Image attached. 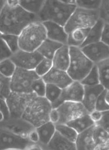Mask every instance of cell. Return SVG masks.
<instances>
[{
  "label": "cell",
  "mask_w": 109,
  "mask_h": 150,
  "mask_svg": "<svg viewBox=\"0 0 109 150\" xmlns=\"http://www.w3.org/2000/svg\"><path fill=\"white\" fill-rule=\"evenodd\" d=\"M46 30L47 38L63 45H67L68 34L64 27L52 22L42 23Z\"/></svg>",
  "instance_id": "17"
},
{
  "label": "cell",
  "mask_w": 109,
  "mask_h": 150,
  "mask_svg": "<svg viewBox=\"0 0 109 150\" xmlns=\"http://www.w3.org/2000/svg\"><path fill=\"white\" fill-rule=\"evenodd\" d=\"M70 62L67 72L74 81H81L95 64L85 55L80 47L70 46Z\"/></svg>",
  "instance_id": "5"
},
{
  "label": "cell",
  "mask_w": 109,
  "mask_h": 150,
  "mask_svg": "<svg viewBox=\"0 0 109 150\" xmlns=\"http://www.w3.org/2000/svg\"><path fill=\"white\" fill-rule=\"evenodd\" d=\"M11 117L10 110L5 99L1 98V121Z\"/></svg>",
  "instance_id": "40"
},
{
  "label": "cell",
  "mask_w": 109,
  "mask_h": 150,
  "mask_svg": "<svg viewBox=\"0 0 109 150\" xmlns=\"http://www.w3.org/2000/svg\"><path fill=\"white\" fill-rule=\"evenodd\" d=\"M107 91L108 90H104L99 96L96 103L95 110L102 112L109 110V104L106 100Z\"/></svg>",
  "instance_id": "38"
},
{
  "label": "cell",
  "mask_w": 109,
  "mask_h": 150,
  "mask_svg": "<svg viewBox=\"0 0 109 150\" xmlns=\"http://www.w3.org/2000/svg\"><path fill=\"white\" fill-rule=\"evenodd\" d=\"M19 37L20 48L29 52L37 50L47 38L46 29L41 22L30 23L22 31Z\"/></svg>",
  "instance_id": "3"
},
{
  "label": "cell",
  "mask_w": 109,
  "mask_h": 150,
  "mask_svg": "<svg viewBox=\"0 0 109 150\" xmlns=\"http://www.w3.org/2000/svg\"><path fill=\"white\" fill-rule=\"evenodd\" d=\"M102 118L96 124L102 127L109 133V110L102 112Z\"/></svg>",
  "instance_id": "42"
},
{
  "label": "cell",
  "mask_w": 109,
  "mask_h": 150,
  "mask_svg": "<svg viewBox=\"0 0 109 150\" xmlns=\"http://www.w3.org/2000/svg\"><path fill=\"white\" fill-rule=\"evenodd\" d=\"M84 86L80 81H73L68 86L62 90L59 98L52 104L53 108H56L66 101L81 102L83 100Z\"/></svg>",
  "instance_id": "12"
},
{
  "label": "cell",
  "mask_w": 109,
  "mask_h": 150,
  "mask_svg": "<svg viewBox=\"0 0 109 150\" xmlns=\"http://www.w3.org/2000/svg\"><path fill=\"white\" fill-rule=\"evenodd\" d=\"M27 138L33 143L39 145L40 136L37 130L36 129V128L33 130H32L29 133L28 135L27 136Z\"/></svg>",
  "instance_id": "44"
},
{
  "label": "cell",
  "mask_w": 109,
  "mask_h": 150,
  "mask_svg": "<svg viewBox=\"0 0 109 150\" xmlns=\"http://www.w3.org/2000/svg\"><path fill=\"white\" fill-rule=\"evenodd\" d=\"M89 115H90V116L92 120L95 122V124H96V123L99 122L101 119L102 118L103 114H102V112L95 110L92 112H90Z\"/></svg>",
  "instance_id": "46"
},
{
  "label": "cell",
  "mask_w": 109,
  "mask_h": 150,
  "mask_svg": "<svg viewBox=\"0 0 109 150\" xmlns=\"http://www.w3.org/2000/svg\"><path fill=\"white\" fill-rule=\"evenodd\" d=\"M42 78L46 84H53L62 89L70 84L74 81L67 71L54 67Z\"/></svg>",
  "instance_id": "15"
},
{
  "label": "cell",
  "mask_w": 109,
  "mask_h": 150,
  "mask_svg": "<svg viewBox=\"0 0 109 150\" xmlns=\"http://www.w3.org/2000/svg\"><path fill=\"white\" fill-rule=\"evenodd\" d=\"M46 85L47 84L42 78H38L34 81L32 85V92L38 97H45Z\"/></svg>",
  "instance_id": "35"
},
{
  "label": "cell",
  "mask_w": 109,
  "mask_h": 150,
  "mask_svg": "<svg viewBox=\"0 0 109 150\" xmlns=\"http://www.w3.org/2000/svg\"><path fill=\"white\" fill-rule=\"evenodd\" d=\"M62 45H63L62 43L47 38L38 48L37 51L43 58L52 59L56 52Z\"/></svg>",
  "instance_id": "22"
},
{
  "label": "cell",
  "mask_w": 109,
  "mask_h": 150,
  "mask_svg": "<svg viewBox=\"0 0 109 150\" xmlns=\"http://www.w3.org/2000/svg\"><path fill=\"white\" fill-rule=\"evenodd\" d=\"M90 28L77 29L68 34L67 45L69 46L81 47L84 43Z\"/></svg>",
  "instance_id": "26"
},
{
  "label": "cell",
  "mask_w": 109,
  "mask_h": 150,
  "mask_svg": "<svg viewBox=\"0 0 109 150\" xmlns=\"http://www.w3.org/2000/svg\"><path fill=\"white\" fill-rule=\"evenodd\" d=\"M48 150H76V144L62 136L56 131L54 135L47 145L45 149Z\"/></svg>",
  "instance_id": "21"
},
{
  "label": "cell",
  "mask_w": 109,
  "mask_h": 150,
  "mask_svg": "<svg viewBox=\"0 0 109 150\" xmlns=\"http://www.w3.org/2000/svg\"><path fill=\"white\" fill-rule=\"evenodd\" d=\"M99 19L98 10L76 7L65 25V30L69 34L75 29L91 28Z\"/></svg>",
  "instance_id": "6"
},
{
  "label": "cell",
  "mask_w": 109,
  "mask_h": 150,
  "mask_svg": "<svg viewBox=\"0 0 109 150\" xmlns=\"http://www.w3.org/2000/svg\"><path fill=\"white\" fill-rule=\"evenodd\" d=\"M104 25V23L99 19L96 23L91 28L85 40L80 48L92 43L101 42Z\"/></svg>",
  "instance_id": "23"
},
{
  "label": "cell",
  "mask_w": 109,
  "mask_h": 150,
  "mask_svg": "<svg viewBox=\"0 0 109 150\" xmlns=\"http://www.w3.org/2000/svg\"><path fill=\"white\" fill-rule=\"evenodd\" d=\"M104 90L101 84L91 86H84V95L81 103L89 113L95 110L96 100Z\"/></svg>",
  "instance_id": "16"
},
{
  "label": "cell",
  "mask_w": 109,
  "mask_h": 150,
  "mask_svg": "<svg viewBox=\"0 0 109 150\" xmlns=\"http://www.w3.org/2000/svg\"><path fill=\"white\" fill-rule=\"evenodd\" d=\"M53 67L52 59L43 58L36 67L35 71L40 77H43Z\"/></svg>",
  "instance_id": "34"
},
{
  "label": "cell",
  "mask_w": 109,
  "mask_h": 150,
  "mask_svg": "<svg viewBox=\"0 0 109 150\" xmlns=\"http://www.w3.org/2000/svg\"><path fill=\"white\" fill-rule=\"evenodd\" d=\"M106 100L107 103L109 104V91H107V93L106 95Z\"/></svg>",
  "instance_id": "48"
},
{
  "label": "cell",
  "mask_w": 109,
  "mask_h": 150,
  "mask_svg": "<svg viewBox=\"0 0 109 150\" xmlns=\"http://www.w3.org/2000/svg\"><path fill=\"white\" fill-rule=\"evenodd\" d=\"M102 1H76L77 7L86 9L88 10H98L101 7Z\"/></svg>",
  "instance_id": "37"
},
{
  "label": "cell",
  "mask_w": 109,
  "mask_h": 150,
  "mask_svg": "<svg viewBox=\"0 0 109 150\" xmlns=\"http://www.w3.org/2000/svg\"><path fill=\"white\" fill-rule=\"evenodd\" d=\"M99 73L100 84L109 91V58L96 64Z\"/></svg>",
  "instance_id": "27"
},
{
  "label": "cell",
  "mask_w": 109,
  "mask_h": 150,
  "mask_svg": "<svg viewBox=\"0 0 109 150\" xmlns=\"http://www.w3.org/2000/svg\"><path fill=\"white\" fill-rule=\"evenodd\" d=\"M13 54V52L6 42L1 39V61L10 59Z\"/></svg>",
  "instance_id": "41"
},
{
  "label": "cell",
  "mask_w": 109,
  "mask_h": 150,
  "mask_svg": "<svg viewBox=\"0 0 109 150\" xmlns=\"http://www.w3.org/2000/svg\"><path fill=\"white\" fill-rule=\"evenodd\" d=\"M6 2L11 6H15L19 4V1H6Z\"/></svg>",
  "instance_id": "47"
},
{
  "label": "cell",
  "mask_w": 109,
  "mask_h": 150,
  "mask_svg": "<svg viewBox=\"0 0 109 150\" xmlns=\"http://www.w3.org/2000/svg\"><path fill=\"white\" fill-rule=\"evenodd\" d=\"M94 126L79 134L75 142L76 150H96L93 135Z\"/></svg>",
  "instance_id": "20"
},
{
  "label": "cell",
  "mask_w": 109,
  "mask_h": 150,
  "mask_svg": "<svg viewBox=\"0 0 109 150\" xmlns=\"http://www.w3.org/2000/svg\"><path fill=\"white\" fill-rule=\"evenodd\" d=\"M36 129L40 136L39 145L41 149H45L56 132V125L49 121L37 127Z\"/></svg>",
  "instance_id": "19"
},
{
  "label": "cell",
  "mask_w": 109,
  "mask_h": 150,
  "mask_svg": "<svg viewBox=\"0 0 109 150\" xmlns=\"http://www.w3.org/2000/svg\"><path fill=\"white\" fill-rule=\"evenodd\" d=\"M45 1H19V4L29 13L38 15L43 7Z\"/></svg>",
  "instance_id": "29"
},
{
  "label": "cell",
  "mask_w": 109,
  "mask_h": 150,
  "mask_svg": "<svg viewBox=\"0 0 109 150\" xmlns=\"http://www.w3.org/2000/svg\"><path fill=\"white\" fill-rule=\"evenodd\" d=\"M80 82L83 86H95L100 84L98 67L95 64L88 74Z\"/></svg>",
  "instance_id": "30"
},
{
  "label": "cell",
  "mask_w": 109,
  "mask_h": 150,
  "mask_svg": "<svg viewBox=\"0 0 109 150\" xmlns=\"http://www.w3.org/2000/svg\"><path fill=\"white\" fill-rule=\"evenodd\" d=\"M76 7L63 1H45L38 16L42 23L52 22L64 27Z\"/></svg>",
  "instance_id": "2"
},
{
  "label": "cell",
  "mask_w": 109,
  "mask_h": 150,
  "mask_svg": "<svg viewBox=\"0 0 109 150\" xmlns=\"http://www.w3.org/2000/svg\"><path fill=\"white\" fill-rule=\"evenodd\" d=\"M62 89L56 85L47 84L45 98L52 104L56 103L59 98L62 92Z\"/></svg>",
  "instance_id": "31"
},
{
  "label": "cell",
  "mask_w": 109,
  "mask_h": 150,
  "mask_svg": "<svg viewBox=\"0 0 109 150\" xmlns=\"http://www.w3.org/2000/svg\"><path fill=\"white\" fill-rule=\"evenodd\" d=\"M54 68L67 71L70 62V46L63 45L54 54L52 59Z\"/></svg>",
  "instance_id": "18"
},
{
  "label": "cell",
  "mask_w": 109,
  "mask_h": 150,
  "mask_svg": "<svg viewBox=\"0 0 109 150\" xmlns=\"http://www.w3.org/2000/svg\"><path fill=\"white\" fill-rule=\"evenodd\" d=\"M55 125L57 131L66 139L75 143L79 134L74 129L67 124L57 123L55 124Z\"/></svg>",
  "instance_id": "28"
},
{
  "label": "cell",
  "mask_w": 109,
  "mask_h": 150,
  "mask_svg": "<svg viewBox=\"0 0 109 150\" xmlns=\"http://www.w3.org/2000/svg\"><path fill=\"white\" fill-rule=\"evenodd\" d=\"M0 65L1 75L7 78H11L17 67L10 59L1 61Z\"/></svg>",
  "instance_id": "32"
},
{
  "label": "cell",
  "mask_w": 109,
  "mask_h": 150,
  "mask_svg": "<svg viewBox=\"0 0 109 150\" xmlns=\"http://www.w3.org/2000/svg\"><path fill=\"white\" fill-rule=\"evenodd\" d=\"M101 41L109 46V23H104Z\"/></svg>",
  "instance_id": "43"
},
{
  "label": "cell",
  "mask_w": 109,
  "mask_h": 150,
  "mask_svg": "<svg viewBox=\"0 0 109 150\" xmlns=\"http://www.w3.org/2000/svg\"><path fill=\"white\" fill-rule=\"evenodd\" d=\"M40 76L35 70H29L17 67L14 74L11 78L12 92L30 93L33 92L32 85Z\"/></svg>",
  "instance_id": "7"
},
{
  "label": "cell",
  "mask_w": 109,
  "mask_h": 150,
  "mask_svg": "<svg viewBox=\"0 0 109 150\" xmlns=\"http://www.w3.org/2000/svg\"><path fill=\"white\" fill-rule=\"evenodd\" d=\"M98 12L99 19L104 23H109V1H102Z\"/></svg>",
  "instance_id": "39"
},
{
  "label": "cell",
  "mask_w": 109,
  "mask_h": 150,
  "mask_svg": "<svg viewBox=\"0 0 109 150\" xmlns=\"http://www.w3.org/2000/svg\"><path fill=\"white\" fill-rule=\"evenodd\" d=\"M67 124L79 134L92 127L95 123L91 118L89 114H87L69 121Z\"/></svg>",
  "instance_id": "25"
},
{
  "label": "cell",
  "mask_w": 109,
  "mask_h": 150,
  "mask_svg": "<svg viewBox=\"0 0 109 150\" xmlns=\"http://www.w3.org/2000/svg\"><path fill=\"white\" fill-rule=\"evenodd\" d=\"M43 57L37 51L29 52L20 49L13 54L11 59L16 67L29 70H34Z\"/></svg>",
  "instance_id": "11"
},
{
  "label": "cell",
  "mask_w": 109,
  "mask_h": 150,
  "mask_svg": "<svg viewBox=\"0 0 109 150\" xmlns=\"http://www.w3.org/2000/svg\"><path fill=\"white\" fill-rule=\"evenodd\" d=\"M1 98L6 99L12 92L11 78L1 75Z\"/></svg>",
  "instance_id": "36"
},
{
  "label": "cell",
  "mask_w": 109,
  "mask_h": 150,
  "mask_svg": "<svg viewBox=\"0 0 109 150\" xmlns=\"http://www.w3.org/2000/svg\"><path fill=\"white\" fill-rule=\"evenodd\" d=\"M93 135L96 150H104L109 142V133L102 127L95 124Z\"/></svg>",
  "instance_id": "24"
},
{
  "label": "cell",
  "mask_w": 109,
  "mask_h": 150,
  "mask_svg": "<svg viewBox=\"0 0 109 150\" xmlns=\"http://www.w3.org/2000/svg\"><path fill=\"white\" fill-rule=\"evenodd\" d=\"M52 109V104L45 97L36 96L29 103L22 117L37 128L49 121Z\"/></svg>",
  "instance_id": "4"
},
{
  "label": "cell",
  "mask_w": 109,
  "mask_h": 150,
  "mask_svg": "<svg viewBox=\"0 0 109 150\" xmlns=\"http://www.w3.org/2000/svg\"><path fill=\"white\" fill-rule=\"evenodd\" d=\"M81 48L85 55L95 64L109 58V46L101 41Z\"/></svg>",
  "instance_id": "14"
},
{
  "label": "cell",
  "mask_w": 109,
  "mask_h": 150,
  "mask_svg": "<svg viewBox=\"0 0 109 150\" xmlns=\"http://www.w3.org/2000/svg\"><path fill=\"white\" fill-rule=\"evenodd\" d=\"M1 150H27L41 149L39 144L27 137L19 136L1 129Z\"/></svg>",
  "instance_id": "8"
},
{
  "label": "cell",
  "mask_w": 109,
  "mask_h": 150,
  "mask_svg": "<svg viewBox=\"0 0 109 150\" xmlns=\"http://www.w3.org/2000/svg\"><path fill=\"white\" fill-rule=\"evenodd\" d=\"M36 96V94L33 92L24 93L12 92L6 99L10 110L11 117H22L29 103Z\"/></svg>",
  "instance_id": "9"
},
{
  "label": "cell",
  "mask_w": 109,
  "mask_h": 150,
  "mask_svg": "<svg viewBox=\"0 0 109 150\" xmlns=\"http://www.w3.org/2000/svg\"><path fill=\"white\" fill-rule=\"evenodd\" d=\"M1 39L6 42L13 54L20 49L19 46V36L13 34H1Z\"/></svg>",
  "instance_id": "33"
},
{
  "label": "cell",
  "mask_w": 109,
  "mask_h": 150,
  "mask_svg": "<svg viewBox=\"0 0 109 150\" xmlns=\"http://www.w3.org/2000/svg\"><path fill=\"white\" fill-rule=\"evenodd\" d=\"M59 115V123L67 124L79 117L89 114L82 103L66 101L56 108Z\"/></svg>",
  "instance_id": "10"
},
{
  "label": "cell",
  "mask_w": 109,
  "mask_h": 150,
  "mask_svg": "<svg viewBox=\"0 0 109 150\" xmlns=\"http://www.w3.org/2000/svg\"><path fill=\"white\" fill-rule=\"evenodd\" d=\"M40 22L38 15L29 13L19 4L11 6L6 4L1 8V34L19 36L30 23Z\"/></svg>",
  "instance_id": "1"
},
{
  "label": "cell",
  "mask_w": 109,
  "mask_h": 150,
  "mask_svg": "<svg viewBox=\"0 0 109 150\" xmlns=\"http://www.w3.org/2000/svg\"><path fill=\"white\" fill-rule=\"evenodd\" d=\"M49 121L56 124L59 123V115L56 108H53L51 111L49 116Z\"/></svg>",
  "instance_id": "45"
},
{
  "label": "cell",
  "mask_w": 109,
  "mask_h": 150,
  "mask_svg": "<svg viewBox=\"0 0 109 150\" xmlns=\"http://www.w3.org/2000/svg\"><path fill=\"white\" fill-rule=\"evenodd\" d=\"M36 128L32 124L23 117H10L1 121V129L27 137L29 133Z\"/></svg>",
  "instance_id": "13"
}]
</instances>
